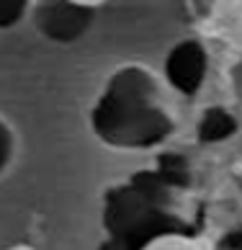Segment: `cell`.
Returning <instances> with one entry per match:
<instances>
[{
    "label": "cell",
    "mask_w": 242,
    "mask_h": 250,
    "mask_svg": "<svg viewBox=\"0 0 242 250\" xmlns=\"http://www.w3.org/2000/svg\"><path fill=\"white\" fill-rule=\"evenodd\" d=\"M170 186L173 181L162 175L139 173L111 188L103 204V227L111 237L106 250H142L162 235L185 232Z\"/></svg>",
    "instance_id": "obj_2"
},
{
    "label": "cell",
    "mask_w": 242,
    "mask_h": 250,
    "mask_svg": "<svg viewBox=\"0 0 242 250\" xmlns=\"http://www.w3.org/2000/svg\"><path fill=\"white\" fill-rule=\"evenodd\" d=\"M237 132V119L235 114H229L222 106H211L201 114L199 124H196V137L199 142L206 145H217V142H227L229 137H235Z\"/></svg>",
    "instance_id": "obj_5"
},
{
    "label": "cell",
    "mask_w": 242,
    "mask_h": 250,
    "mask_svg": "<svg viewBox=\"0 0 242 250\" xmlns=\"http://www.w3.org/2000/svg\"><path fill=\"white\" fill-rule=\"evenodd\" d=\"M34 0H0V31L16 29L26 16H31Z\"/></svg>",
    "instance_id": "obj_8"
},
{
    "label": "cell",
    "mask_w": 242,
    "mask_h": 250,
    "mask_svg": "<svg viewBox=\"0 0 242 250\" xmlns=\"http://www.w3.org/2000/svg\"><path fill=\"white\" fill-rule=\"evenodd\" d=\"M142 250H211V248L206 240H201L191 232H173V235H162L152 240Z\"/></svg>",
    "instance_id": "obj_7"
},
{
    "label": "cell",
    "mask_w": 242,
    "mask_h": 250,
    "mask_svg": "<svg viewBox=\"0 0 242 250\" xmlns=\"http://www.w3.org/2000/svg\"><path fill=\"white\" fill-rule=\"evenodd\" d=\"M211 18L222 34L242 44V0H214Z\"/></svg>",
    "instance_id": "obj_6"
},
{
    "label": "cell",
    "mask_w": 242,
    "mask_h": 250,
    "mask_svg": "<svg viewBox=\"0 0 242 250\" xmlns=\"http://www.w3.org/2000/svg\"><path fill=\"white\" fill-rule=\"evenodd\" d=\"M209 72V54L203 44L196 39H183L167 52L162 62V78L175 93L181 96H196L203 88Z\"/></svg>",
    "instance_id": "obj_4"
},
{
    "label": "cell",
    "mask_w": 242,
    "mask_h": 250,
    "mask_svg": "<svg viewBox=\"0 0 242 250\" xmlns=\"http://www.w3.org/2000/svg\"><path fill=\"white\" fill-rule=\"evenodd\" d=\"M75 3H80V5H88V8H93V11H96L98 5H103L106 0H75Z\"/></svg>",
    "instance_id": "obj_10"
},
{
    "label": "cell",
    "mask_w": 242,
    "mask_h": 250,
    "mask_svg": "<svg viewBox=\"0 0 242 250\" xmlns=\"http://www.w3.org/2000/svg\"><path fill=\"white\" fill-rule=\"evenodd\" d=\"M96 11L75 0H34L31 18L44 39L54 44H72L88 34Z\"/></svg>",
    "instance_id": "obj_3"
},
{
    "label": "cell",
    "mask_w": 242,
    "mask_h": 250,
    "mask_svg": "<svg viewBox=\"0 0 242 250\" xmlns=\"http://www.w3.org/2000/svg\"><path fill=\"white\" fill-rule=\"evenodd\" d=\"M16 157V134L5 119H0V175L11 168Z\"/></svg>",
    "instance_id": "obj_9"
},
{
    "label": "cell",
    "mask_w": 242,
    "mask_h": 250,
    "mask_svg": "<svg viewBox=\"0 0 242 250\" xmlns=\"http://www.w3.org/2000/svg\"><path fill=\"white\" fill-rule=\"evenodd\" d=\"M88 124L101 145L121 152L155 150L175 132L160 80L142 64H124L106 80Z\"/></svg>",
    "instance_id": "obj_1"
}]
</instances>
